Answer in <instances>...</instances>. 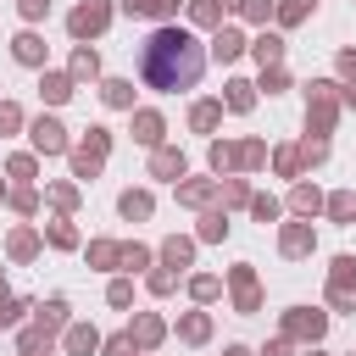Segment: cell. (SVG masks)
<instances>
[{
    "instance_id": "1",
    "label": "cell",
    "mask_w": 356,
    "mask_h": 356,
    "mask_svg": "<svg viewBox=\"0 0 356 356\" xmlns=\"http://www.w3.org/2000/svg\"><path fill=\"white\" fill-rule=\"evenodd\" d=\"M206 67V50L184 33V28H156L145 39V56H139V72L150 89H189Z\"/></svg>"
}]
</instances>
